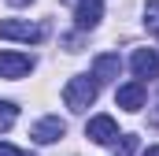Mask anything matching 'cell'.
Listing matches in <instances>:
<instances>
[{"label":"cell","instance_id":"cell-1","mask_svg":"<svg viewBox=\"0 0 159 156\" xmlns=\"http://www.w3.org/2000/svg\"><path fill=\"white\" fill-rule=\"evenodd\" d=\"M96 89H100V82L93 75H78L63 85V100H67L70 112H89V104L96 100Z\"/></svg>","mask_w":159,"mask_h":156},{"label":"cell","instance_id":"cell-2","mask_svg":"<svg viewBox=\"0 0 159 156\" xmlns=\"http://www.w3.org/2000/svg\"><path fill=\"white\" fill-rule=\"evenodd\" d=\"M0 37L4 41H26V45H37L44 37V26L37 22H22V19H4L0 22Z\"/></svg>","mask_w":159,"mask_h":156},{"label":"cell","instance_id":"cell-3","mask_svg":"<svg viewBox=\"0 0 159 156\" xmlns=\"http://www.w3.org/2000/svg\"><path fill=\"white\" fill-rule=\"evenodd\" d=\"M85 138L89 141H96V145H119V123L111 115H93L89 123H85Z\"/></svg>","mask_w":159,"mask_h":156},{"label":"cell","instance_id":"cell-4","mask_svg":"<svg viewBox=\"0 0 159 156\" xmlns=\"http://www.w3.org/2000/svg\"><path fill=\"white\" fill-rule=\"evenodd\" d=\"M30 71H34V56H26V52H0V78L15 82V78L30 75Z\"/></svg>","mask_w":159,"mask_h":156},{"label":"cell","instance_id":"cell-5","mask_svg":"<svg viewBox=\"0 0 159 156\" xmlns=\"http://www.w3.org/2000/svg\"><path fill=\"white\" fill-rule=\"evenodd\" d=\"M67 134V123L59 115H44V119H37L34 123V130H30V138L37 141V145H52V141H59Z\"/></svg>","mask_w":159,"mask_h":156},{"label":"cell","instance_id":"cell-6","mask_svg":"<svg viewBox=\"0 0 159 156\" xmlns=\"http://www.w3.org/2000/svg\"><path fill=\"white\" fill-rule=\"evenodd\" d=\"M115 104H119L122 112H141V108H144V82L137 78V82H126V85H119Z\"/></svg>","mask_w":159,"mask_h":156},{"label":"cell","instance_id":"cell-7","mask_svg":"<svg viewBox=\"0 0 159 156\" xmlns=\"http://www.w3.org/2000/svg\"><path fill=\"white\" fill-rule=\"evenodd\" d=\"M100 19H104V0H78V7H74V26L78 30L100 26Z\"/></svg>","mask_w":159,"mask_h":156},{"label":"cell","instance_id":"cell-8","mask_svg":"<svg viewBox=\"0 0 159 156\" xmlns=\"http://www.w3.org/2000/svg\"><path fill=\"white\" fill-rule=\"evenodd\" d=\"M129 67H133V75L141 78H159V52L156 48H137L133 52V60H129Z\"/></svg>","mask_w":159,"mask_h":156},{"label":"cell","instance_id":"cell-9","mask_svg":"<svg viewBox=\"0 0 159 156\" xmlns=\"http://www.w3.org/2000/svg\"><path fill=\"white\" fill-rule=\"evenodd\" d=\"M119 67H122L119 52H104V56L93 60V78H96V82H115V78H119Z\"/></svg>","mask_w":159,"mask_h":156},{"label":"cell","instance_id":"cell-10","mask_svg":"<svg viewBox=\"0 0 159 156\" xmlns=\"http://www.w3.org/2000/svg\"><path fill=\"white\" fill-rule=\"evenodd\" d=\"M15 115H19V108H15L11 100H0V130H11Z\"/></svg>","mask_w":159,"mask_h":156},{"label":"cell","instance_id":"cell-11","mask_svg":"<svg viewBox=\"0 0 159 156\" xmlns=\"http://www.w3.org/2000/svg\"><path fill=\"white\" fill-rule=\"evenodd\" d=\"M133 149H137V138H133V134H122V145H119V156H129V153H133Z\"/></svg>","mask_w":159,"mask_h":156},{"label":"cell","instance_id":"cell-12","mask_svg":"<svg viewBox=\"0 0 159 156\" xmlns=\"http://www.w3.org/2000/svg\"><path fill=\"white\" fill-rule=\"evenodd\" d=\"M144 19L148 22H159V0H148L144 4Z\"/></svg>","mask_w":159,"mask_h":156},{"label":"cell","instance_id":"cell-13","mask_svg":"<svg viewBox=\"0 0 159 156\" xmlns=\"http://www.w3.org/2000/svg\"><path fill=\"white\" fill-rule=\"evenodd\" d=\"M0 156H26V153L15 149V145H7V141H0Z\"/></svg>","mask_w":159,"mask_h":156},{"label":"cell","instance_id":"cell-14","mask_svg":"<svg viewBox=\"0 0 159 156\" xmlns=\"http://www.w3.org/2000/svg\"><path fill=\"white\" fill-rule=\"evenodd\" d=\"M148 123H152V126H156V130H159V97H156V108L148 112Z\"/></svg>","mask_w":159,"mask_h":156},{"label":"cell","instance_id":"cell-15","mask_svg":"<svg viewBox=\"0 0 159 156\" xmlns=\"http://www.w3.org/2000/svg\"><path fill=\"white\" fill-rule=\"evenodd\" d=\"M141 156H159V145H152V149H144Z\"/></svg>","mask_w":159,"mask_h":156},{"label":"cell","instance_id":"cell-16","mask_svg":"<svg viewBox=\"0 0 159 156\" xmlns=\"http://www.w3.org/2000/svg\"><path fill=\"white\" fill-rule=\"evenodd\" d=\"M7 4H11V7H22V4H30V0H7Z\"/></svg>","mask_w":159,"mask_h":156}]
</instances>
